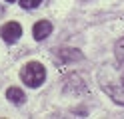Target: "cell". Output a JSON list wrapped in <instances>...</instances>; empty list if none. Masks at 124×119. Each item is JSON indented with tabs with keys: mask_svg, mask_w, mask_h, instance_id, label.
Segmentation results:
<instances>
[{
	"mask_svg": "<svg viewBox=\"0 0 124 119\" xmlns=\"http://www.w3.org/2000/svg\"><path fill=\"white\" fill-rule=\"evenodd\" d=\"M98 83L104 93H108L116 103L124 105V66L118 62L102 66L98 71Z\"/></svg>",
	"mask_w": 124,
	"mask_h": 119,
	"instance_id": "6da1fadb",
	"label": "cell"
},
{
	"mask_svg": "<svg viewBox=\"0 0 124 119\" xmlns=\"http://www.w3.org/2000/svg\"><path fill=\"white\" fill-rule=\"evenodd\" d=\"M44 77H46V69H44V66H42L40 62H28L26 66L20 69V79H22L28 87L42 85Z\"/></svg>",
	"mask_w": 124,
	"mask_h": 119,
	"instance_id": "7a4b0ae2",
	"label": "cell"
},
{
	"mask_svg": "<svg viewBox=\"0 0 124 119\" xmlns=\"http://www.w3.org/2000/svg\"><path fill=\"white\" fill-rule=\"evenodd\" d=\"M0 36H2V40L6 44H14V42H18V38L22 36V26L18 22H8V24L2 26Z\"/></svg>",
	"mask_w": 124,
	"mask_h": 119,
	"instance_id": "3957f363",
	"label": "cell"
},
{
	"mask_svg": "<svg viewBox=\"0 0 124 119\" xmlns=\"http://www.w3.org/2000/svg\"><path fill=\"white\" fill-rule=\"evenodd\" d=\"M32 34H34V40H38V42H42V40H46L50 34H52V24L48 20H40L34 24L32 28Z\"/></svg>",
	"mask_w": 124,
	"mask_h": 119,
	"instance_id": "277c9868",
	"label": "cell"
},
{
	"mask_svg": "<svg viewBox=\"0 0 124 119\" xmlns=\"http://www.w3.org/2000/svg\"><path fill=\"white\" fill-rule=\"evenodd\" d=\"M6 97H8V101H12L14 105H22L24 103V91L20 89V87H8L6 89Z\"/></svg>",
	"mask_w": 124,
	"mask_h": 119,
	"instance_id": "5b68a950",
	"label": "cell"
},
{
	"mask_svg": "<svg viewBox=\"0 0 124 119\" xmlns=\"http://www.w3.org/2000/svg\"><path fill=\"white\" fill-rule=\"evenodd\" d=\"M116 62L120 66H124V38H120L116 42Z\"/></svg>",
	"mask_w": 124,
	"mask_h": 119,
	"instance_id": "8992f818",
	"label": "cell"
},
{
	"mask_svg": "<svg viewBox=\"0 0 124 119\" xmlns=\"http://www.w3.org/2000/svg\"><path fill=\"white\" fill-rule=\"evenodd\" d=\"M40 2H42V0H20V6L26 8V10H32V8H36Z\"/></svg>",
	"mask_w": 124,
	"mask_h": 119,
	"instance_id": "52a82bcc",
	"label": "cell"
},
{
	"mask_svg": "<svg viewBox=\"0 0 124 119\" xmlns=\"http://www.w3.org/2000/svg\"><path fill=\"white\" fill-rule=\"evenodd\" d=\"M6 2H14V0H6Z\"/></svg>",
	"mask_w": 124,
	"mask_h": 119,
	"instance_id": "ba28073f",
	"label": "cell"
}]
</instances>
